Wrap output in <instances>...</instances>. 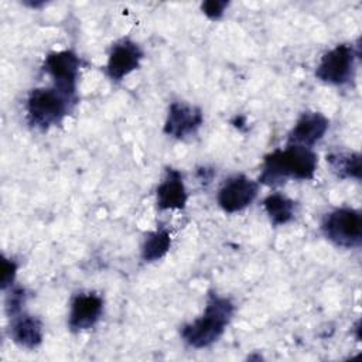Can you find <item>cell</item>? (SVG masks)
<instances>
[{
	"instance_id": "cell-1",
	"label": "cell",
	"mask_w": 362,
	"mask_h": 362,
	"mask_svg": "<svg viewBox=\"0 0 362 362\" xmlns=\"http://www.w3.org/2000/svg\"><path fill=\"white\" fill-rule=\"evenodd\" d=\"M318 165L317 154L310 148L298 144H287L284 150L277 148L263 160L259 182L277 187L288 178L311 180Z\"/></svg>"
},
{
	"instance_id": "cell-2",
	"label": "cell",
	"mask_w": 362,
	"mask_h": 362,
	"mask_svg": "<svg viewBox=\"0 0 362 362\" xmlns=\"http://www.w3.org/2000/svg\"><path fill=\"white\" fill-rule=\"evenodd\" d=\"M233 310L235 307L229 298L216 293L209 294L204 314L182 327V339L197 349L211 346L223 334L233 315Z\"/></svg>"
},
{
	"instance_id": "cell-3",
	"label": "cell",
	"mask_w": 362,
	"mask_h": 362,
	"mask_svg": "<svg viewBox=\"0 0 362 362\" xmlns=\"http://www.w3.org/2000/svg\"><path fill=\"white\" fill-rule=\"evenodd\" d=\"M76 98H72L55 86L35 88L28 93L25 112L28 123L40 130L59 124L71 112Z\"/></svg>"
},
{
	"instance_id": "cell-4",
	"label": "cell",
	"mask_w": 362,
	"mask_h": 362,
	"mask_svg": "<svg viewBox=\"0 0 362 362\" xmlns=\"http://www.w3.org/2000/svg\"><path fill=\"white\" fill-rule=\"evenodd\" d=\"M321 230L339 247H358L362 242V216L352 208H335L324 216Z\"/></svg>"
},
{
	"instance_id": "cell-5",
	"label": "cell",
	"mask_w": 362,
	"mask_h": 362,
	"mask_svg": "<svg viewBox=\"0 0 362 362\" xmlns=\"http://www.w3.org/2000/svg\"><path fill=\"white\" fill-rule=\"evenodd\" d=\"M356 57L352 45L339 44L321 57L315 76L329 85H345L354 78Z\"/></svg>"
},
{
	"instance_id": "cell-6",
	"label": "cell",
	"mask_w": 362,
	"mask_h": 362,
	"mask_svg": "<svg viewBox=\"0 0 362 362\" xmlns=\"http://www.w3.org/2000/svg\"><path fill=\"white\" fill-rule=\"evenodd\" d=\"M79 66L78 55L68 49L51 52L44 61V71L52 78L54 86L72 98H76Z\"/></svg>"
},
{
	"instance_id": "cell-7",
	"label": "cell",
	"mask_w": 362,
	"mask_h": 362,
	"mask_svg": "<svg viewBox=\"0 0 362 362\" xmlns=\"http://www.w3.org/2000/svg\"><path fill=\"white\" fill-rule=\"evenodd\" d=\"M259 184L246 175H235L223 182L218 192L219 206L228 212H239L249 206L257 197Z\"/></svg>"
},
{
	"instance_id": "cell-8",
	"label": "cell",
	"mask_w": 362,
	"mask_h": 362,
	"mask_svg": "<svg viewBox=\"0 0 362 362\" xmlns=\"http://www.w3.org/2000/svg\"><path fill=\"white\" fill-rule=\"evenodd\" d=\"M202 123L204 115L199 107L184 102H173L164 123V133L181 140L195 134Z\"/></svg>"
},
{
	"instance_id": "cell-9",
	"label": "cell",
	"mask_w": 362,
	"mask_h": 362,
	"mask_svg": "<svg viewBox=\"0 0 362 362\" xmlns=\"http://www.w3.org/2000/svg\"><path fill=\"white\" fill-rule=\"evenodd\" d=\"M143 58L141 48L132 40L123 38L113 44L110 48L107 64H106V75L119 82L130 72L139 68L140 61Z\"/></svg>"
},
{
	"instance_id": "cell-10",
	"label": "cell",
	"mask_w": 362,
	"mask_h": 362,
	"mask_svg": "<svg viewBox=\"0 0 362 362\" xmlns=\"http://www.w3.org/2000/svg\"><path fill=\"white\" fill-rule=\"evenodd\" d=\"M103 313V298L96 293H79L71 301L68 325L74 332L92 328Z\"/></svg>"
},
{
	"instance_id": "cell-11",
	"label": "cell",
	"mask_w": 362,
	"mask_h": 362,
	"mask_svg": "<svg viewBox=\"0 0 362 362\" xmlns=\"http://www.w3.org/2000/svg\"><path fill=\"white\" fill-rule=\"evenodd\" d=\"M329 127V120L320 112H304L288 134L287 144L313 147L320 141Z\"/></svg>"
},
{
	"instance_id": "cell-12",
	"label": "cell",
	"mask_w": 362,
	"mask_h": 362,
	"mask_svg": "<svg viewBox=\"0 0 362 362\" xmlns=\"http://www.w3.org/2000/svg\"><path fill=\"white\" fill-rule=\"evenodd\" d=\"M156 194L158 209H184L188 194L182 181V174L178 170L167 168L165 177L158 184Z\"/></svg>"
},
{
	"instance_id": "cell-13",
	"label": "cell",
	"mask_w": 362,
	"mask_h": 362,
	"mask_svg": "<svg viewBox=\"0 0 362 362\" xmlns=\"http://www.w3.org/2000/svg\"><path fill=\"white\" fill-rule=\"evenodd\" d=\"M10 337L18 346L25 349H34L42 342V324L38 318L33 315L17 314L11 317Z\"/></svg>"
},
{
	"instance_id": "cell-14",
	"label": "cell",
	"mask_w": 362,
	"mask_h": 362,
	"mask_svg": "<svg viewBox=\"0 0 362 362\" xmlns=\"http://www.w3.org/2000/svg\"><path fill=\"white\" fill-rule=\"evenodd\" d=\"M263 208L274 226L286 225L294 218V202L279 192L267 195L263 201Z\"/></svg>"
},
{
	"instance_id": "cell-15",
	"label": "cell",
	"mask_w": 362,
	"mask_h": 362,
	"mask_svg": "<svg viewBox=\"0 0 362 362\" xmlns=\"http://www.w3.org/2000/svg\"><path fill=\"white\" fill-rule=\"evenodd\" d=\"M331 171L342 180H361V154L359 153H331L327 156Z\"/></svg>"
},
{
	"instance_id": "cell-16",
	"label": "cell",
	"mask_w": 362,
	"mask_h": 362,
	"mask_svg": "<svg viewBox=\"0 0 362 362\" xmlns=\"http://www.w3.org/2000/svg\"><path fill=\"white\" fill-rule=\"evenodd\" d=\"M171 246V236L165 229H157L146 235L141 245V257L146 262L160 260L167 255Z\"/></svg>"
},
{
	"instance_id": "cell-17",
	"label": "cell",
	"mask_w": 362,
	"mask_h": 362,
	"mask_svg": "<svg viewBox=\"0 0 362 362\" xmlns=\"http://www.w3.org/2000/svg\"><path fill=\"white\" fill-rule=\"evenodd\" d=\"M25 301V291L21 287H10V293L6 297V311L10 317L21 313V307Z\"/></svg>"
},
{
	"instance_id": "cell-18",
	"label": "cell",
	"mask_w": 362,
	"mask_h": 362,
	"mask_svg": "<svg viewBox=\"0 0 362 362\" xmlns=\"http://www.w3.org/2000/svg\"><path fill=\"white\" fill-rule=\"evenodd\" d=\"M228 6L229 3L225 0H208L201 4V10L208 18L219 20L223 16Z\"/></svg>"
},
{
	"instance_id": "cell-19",
	"label": "cell",
	"mask_w": 362,
	"mask_h": 362,
	"mask_svg": "<svg viewBox=\"0 0 362 362\" xmlns=\"http://www.w3.org/2000/svg\"><path fill=\"white\" fill-rule=\"evenodd\" d=\"M16 273H17V264L13 259H7L3 257L1 260V288H10L14 283L16 279Z\"/></svg>"
}]
</instances>
